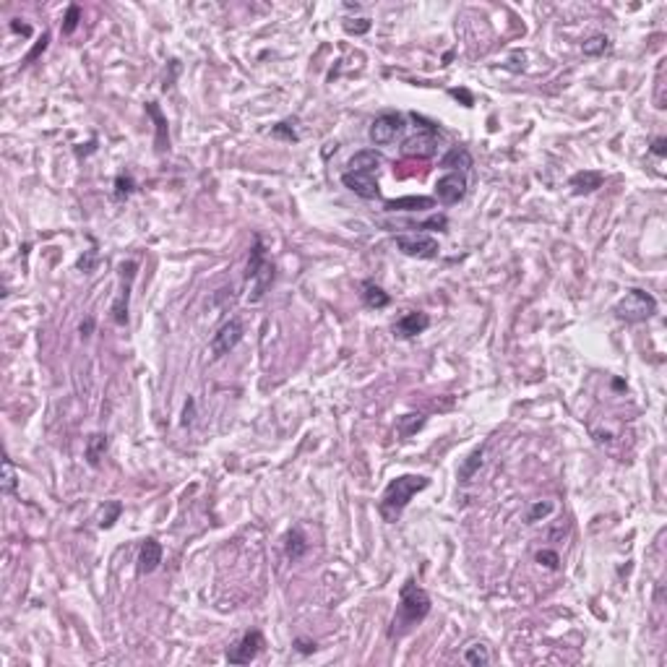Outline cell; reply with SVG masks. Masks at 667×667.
<instances>
[{"mask_svg": "<svg viewBox=\"0 0 667 667\" xmlns=\"http://www.w3.org/2000/svg\"><path fill=\"white\" fill-rule=\"evenodd\" d=\"M430 594L422 587H417L412 579L404 581V587L399 592V605H396V613L391 618V626H389V639L396 642V639H404L407 633H412L430 615Z\"/></svg>", "mask_w": 667, "mask_h": 667, "instance_id": "obj_1", "label": "cell"}, {"mask_svg": "<svg viewBox=\"0 0 667 667\" xmlns=\"http://www.w3.org/2000/svg\"><path fill=\"white\" fill-rule=\"evenodd\" d=\"M428 485H430V480L422 477V474H399V477H394V480L386 485L381 501H378L381 519L386 524H396V521L402 519L404 508L409 506V501L417 493H422Z\"/></svg>", "mask_w": 667, "mask_h": 667, "instance_id": "obj_2", "label": "cell"}, {"mask_svg": "<svg viewBox=\"0 0 667 667\" xmlns=\"http://www.w3.org/2000/svg\"><path fill=\"white\" fill-rule=\"evenodd\" d=\"M613 313H615V318H620V321H626V323H644L657 313V300H655V295H649L646 289L633 287V289H628V292L615 303Z\"/></svg>", "mask_w": 667, "mask_h": 667, "instance_id": "obj_3", "label": "cell"}, {"mask_svg": "<svg viewBox=\"0 0 667 667\" xmlns=\"http://www.w3.org/2000/svg\"><path fill=\"white\" fill-rule=\"evenodd\" d=\"M245 279L248 282H256L250 303H259L261 297H263V292H266V287L274 282V266L266 261V250H263V243H261L259 235L253 240V250H250V259H248Z\"/></svg>", "mask_w": 667, "mask_h": 667, "instance_id": "obj_4", "label": "cell"}, {"mask_svg": "<svg viewBox=\"0 0 667 667\" xmlns=\"http://www.w3.org/2000/svg\"><path fill=\"white\" fill-rule=\"evenodd\" d=\"M138 263L136 261H123L120 263V292L115 297L110 308V316L115 326H128V308H131V287H133V279H136Z\"/></svg>", "mask_w": 667, "mask_h": 667, "instance_id": "obj_5", "label": "cell"}, {"mask_svg": "<svg viewBox=\"0 0 667 667\" xmlns=\"http://www.w3.org/2000/svg\"><path fill=\"white\" fill-rule=\"evenodd\" d=\"M396 248L409 256V259H420V261H430L441 253V245L433 235H425V232H415V235H396L394 237Z\"/></svg>", "mask_w": 667, "mask_h": 667, "instance_id": "obj_6", "label": "cell"}, {"mask_svg": "<svg viewBox=\"0 0 667 667\" xmlns=\"http://www.w3.org/2000/svg\"><path fill=\"white\" fill-rule=\"evenodd\" d=\"M243 334H245V326H243V321H240V318H230L227 323H222V326H219V331L214 334V336H211V342H209L211 358L219 360V358H224V355H230V352L240 345Z\"/></svg>", "mask_w": 667, "mask_h": 667, "instance_id": "obj_7", "label": "cell"}, {"mask_svg": "<svg viewBox=\"0 0 667 667\" xmlns=\"http://www.w3.org/2000/svg\"><path fill=\"white\" fill-rule=\"evenodd\" d=\"M402 131H404V118L399 112H381L371 123L368 133H371V141L375 146H389L402 136Z\"/></svg>", "mask_w": 667, "mask_h": 667, "instance_id": "obj_8", "label": "cell"}, {"mask_svg": "<svg viewBox=\"0 0 667 667\" xmlns=\"http://www.w3.org/2000/svg\"><path fill=\"white\" fill-rule=\"evenodd\" d=\"M263 649V633L261 631H248L243 639L227 649V662L230 665H250Z\"/></svg>", "mask_w": 667, "mask_h": 667, "instance_id": "obj_9", "label": "cell"}, {"mask_svg": "<svg viewBox=\"0 0 667 667\" xmlns=\"http://www.w3.org/2000/svg\"><path fill=\"white\" fill-rule=\"evenodd\" d=\"M464 196H467V175L446 173L444 177H438V183H435V198L444 206H454Z\"/></svg>", "mask_w": 667, "mask_h": 667, "instance_id": "obj_10", "label": "cell"}, {"mask_svg": "<svg viewBox=\"0 0 667 667\" xmlns=\"http://www.w3.org/2000/svg\"><path fill=\"white\" fill-rule=\"evenodd\" d=\"M342 183H345V188H349L355 196L365 198V201H373V198L381 196V188H378V180H375V175L373 173H352V170H347V173L342 175Z\"/></svg>", "mask_w": 667, "mask_h": 667, "instance_id": "obj_11", "label": "cell"}, {"mask_svg": "<svg viewBox=\"0 0 667 667\" xmlns=\"http://www.w3.org/2000/svg\"><path fill=\"white\" fill-rule=\"evenodd\" d=\"M438 149V131H417L415 136H409L404 144H402V151L407 157H433Z\"/></svg>", "mask_w": 667, "mask_h": 667, "instance_id": "obj_12", "label": "cell"}, {"mask_svg": "<svg viewBox=\"0 0 667 667\" xmlns=\"http://www.w3.org/2000/svg\"><path fill=\"white\" fill-rule=\"evenodd\" d=\"M428 326H430L428 313H420V310H407V313H404V316L394 323V336H396V339H412V336H417V334L428 331Z\"/></svg>", "mask_w": 667, "mask_h": 667, "instance_id": "obj_13", "label": "cell"}, {"mask_svg": "<svg viewBox=\"0 0 667 667\" xmlns=\"http://www.w3.org/2000/svg\"><path fill=\"white\" fill-rule=\"evenodd\" d=\"M162 543L160 540H154V537H146L144 543H141V550H138V566L136 571L141 573V576H146V573H154V571L160 569L162 563Z\"/></svg>", "mask_w": 667, "mask_h": 667, "instance_id": "obj_14", "label": "cell"}, {"mask_svg": "<svg viewBox=\"0 0 667 667\" xmlns=\"http://www.w3.org/2000/svg\"><path fill=\"white\" fill-rule=\"evenodd\" d=\"M602 180H605V175L600 173V170H581V173L571 175V188H573V193L576 196H581V193H594L597 188L602 186Z\"/></svg>", "mask_w": 667, "mask_h": 667, "instance_id": "obj_15", "label": "cell"}, {"mask_svg": "<svg viewBox=\"0 0 667 667\" xmlns=\"http://www.w3.org/2000/svg\"><path fill=\"white\" fill-rule=\"evenodd\" d=\"M383 164V157L375 151V149H362V151H358L352 160H349V170L352 173H378V167Z\"/></svg>", "mask_w": 667, "mask_h": 667, "instance_id": "obj_16", "label": "cell"}, {"mask_svg": "<svg viewBox=\"0 0 667 667\" xmlns=\"http://www.w3.org/2000/svg\"><path fill=\"white\" fill-rule=\"evenodd\" d=\"M472 164H474V162H472V154L464 146H454L444 160H441V167H444V170H448V173H461V175L470 173Z\"/></svg>", "mask_w": 667, "mask_h": 667, "instance_id": "obj_17", "label": "cell"}, {"mask_svg": "<svg viewBox=\"0 0 667 667\" xmlns=\"http://www.w3.org/2000/svg\"><path fill=\"white\" fill-rule=\"evenodd\" d=\"M435 206V198L428 196H404L386 201V211H425Z\"/></svg>", "mask_w": 667, "mask_h": 667, "instance_id": "obj_18", "label": "cell"}, {"mask_svg": "<svg viewBox=\"0 0 667 667\" xmlns=\"http://www.w3.org/2000/svg\"><path fill=\"white\" fill-rule=\"evenodd\" d=\"M360 295H362V303L373 310H383L391 305V295L383 287L375 285V282H362V292Z\"/></svg>", "mask_w": 667, "mask_h": 667, "instance_id": "obj_19", "label": "cell"}, {"mask_svg": "<svg viewBox=\"0 0 667 667\" xmlns=\"http://www.w3.org/2000/svg\"><path fill=\"white\" fill-rule=\"evenodd\" d=\"M305 553H308V537L303 534L300 527H295L285 540V556L289 558V560H300Z\"/></svg>", "mask_w": 667, "mask_h": 667, "instance_id": "obj_20", "label": "cell"}, {"mask_svg": "<svg viewBox=\"0 0 667 667\" xmlns=\"http://www.w3.org/2000/svg\"><path fill=\"white\" fill-rule=\"evenodd\" d=\"M482 457H485V446H477L470 457L459 464V472H457L459 482H472V477H474L477 470L482 467Z\"/></svg>", "mask_w": 667, "mask_h": 667, "instance_id": "obj_21", "label": "cell"}, {"mask_svg": "<svg viewBox=\"0 0 667 667\" xmlns=\"http://www.w3.org/2000/svg\"><path fill=\"white\" fill-rule=\"evenodd\" d=\"M107 446H110V438H107V433H94V435H89V441H87V461L91 464V467H99V461H102V457H105Z\"/></svg>", "mask_w": 667, "mask_h": 667, "instance_id": "obj_22", "label": "cell"}, {"mask_svg": "<svg viewBox=\"0 0 667 667\" xmlns=\"http://www.w3.org/2000/svg\"><path fill=\"white\" fill-rule=\"evenodd\" d=\"M146 112L151 115V118H154V123H157V149H160V151L170 149V136H167V120H164L162 110L157 107V102H149V105H146Z\"/></svg>", "mask_w": 667, "mask_h": 667, "instance_id": "obj_23", "label": "cell"}, {"mask_svg": "<svg viewBox=\"0 0 667 667\" xmlns=\"http://www.w3.org/2000/svg\"><path fill=\"white\" fill-rule=\"evenodd\" d=\"M120 514H123V503H120V501H107V503L102 506V511H99L97 527L99 529H110L112 524L120 519Z\"/></svg>", "mask_w": 667, "mask_h": 667, "instance_id": "obj_24", "label": "cell"}, {"mask_svg": "<svg viewBox=\"0 0 667 667\" xmlns=\"http://www.w3.org/2000/svg\"><path fill=\"white\" fill-rule=\"evenodd\" d=\"M464 662L472 667H482V665H490V652H488V646L480 642L470 644L467 649H464Z\"/></svg>", "mask_w": 667, "mask_h": 667, "instance_id": "obj_25", "label": "cell"}, {"mask_svg": "<svg viewBox=\"0 0 667 667\" xmlns=\"http://www.w3.org/2000/svg\"><path fill=\"white\" fill-rule=\"evenodd\" d=\"M581 50H584V55H589V58H600V55H605L607 50H610V37H605V34H594V37H589L584 45H581Z\"/></svg>", "mask_w": 667, "mask_h": 667, "instance_id": "obj_26", "label": "cell"}, {"mask_svg": "<svg viewBox=\"0 0 667 667\" xmlns=\"http://www.w3.org/2000/svg\"><path fill=\"white\" fill-rule=\"evenodd\" d=\"M78 24H81V6H76V3H71L68 6V11H65V19H63V34L65 37H71L76 29H78Z\"/></svg>", "mask_w": 667, "mask_h": 667, "instance_id": "obj_27", "label": "cell"}, {"mask_svg": "<svg viewBox=\"0 0 667 667\" xmlns=\"http://www.w3.org/2000/svg\"><path fill=\"white\" fill-rule=\"evenodd\" d=\"M425 425V415H404L399 417V433L402 435H415Z\"/></svg>", "mask_w": 667, "mask_h": 667, "instance_id": "obj_28", "label": "cell"}, {"mask_svg": "<svg viewBox=\"0 0 667 667\" xmlns=\"http://www.w3.org/2000/svg\"><path fill=\"white\" fill-rule=\"evenodd\" d=\"M133 190H136V180L131 175H118L115 177V198L118 201H125Z\"/></svg>", "mask_w": 667, "mask_h": 667, "instance_id": "obj_29", "label": "cell"}, {"mask_svg": "<svg viewBox=\"0 0 667 667\" xmlns=\"http://www.w3.org/2000/svg\"><path fill=\"white\" fill-rule=\"evenodd\" d=\"M16 470H13V461L11 459H6L3 461V493L6 495H13L16 493Z\"/></svg>", "mask_w": 667, "mask_h": 667, "instance_id": "obj_30", "label": "cell"}, {"mask_svg": "<svg viewBox=\"0 0 667 667\" xmlns=\"http://www.w3.org/2000/svg\"><path fill=\"white\" fill-rule=\"evenodd\" d=\"M534 558H537V563L545 566V569H550V571L560 569V558H558L556 550H537V556Z\"/></svg>", "mask_w": 667, "mask_h": 667, "instance_id": "obj_31", "label": "cell"}, {"mask_svg": "<svg viewBox=\"0 0 667 667\" xmlns=\"http://www.w3.org/2000/svg\"><path fill=\"white\" fill-rule=\"evenodd\" d=\"M97 259H99V253H97V248H89L87 253L78 259V272H84V274H91L94 272V266H97Z\"/></svg>", "mask_w": 667, "mask_h": 667, "instance_id": "obj_32", "label": "cell"}, {"mask_svg": "<svg viewBox=\"0 0 667 667\" xmlns=\"http://www.w3.org/2000/svg\"><path fill=\"white\" fill-rule=\"evenodd\" d=\"M547 514H553V503H550V501H537V503L532 506L527 521H529V524H534L537 519H545Z\"/></svg>", "mask_w": 667, "mask_h": 667, "instance_id": "obj_33", "label": "cell"}, {"mask_svg": "<svg viewBox=\"0 0 667 667\" xmlns=\"http://www.w3.org/2000/svg\"><path fill=\"white\" fill-rule=\"evenodd\" d=\"M272 136L285 138V141H300V136H297V131L292 128V123H289V120H285V123H279V125H274V128H272Z\"/></svg>", "mask_w": 667, "mask_h": 667, "instance_id": "obj_34", "label": "cell"}, {"mask_svg": "<svg viewBox=\"0 0 667 667\" xmlns=\"http://www.w3.org/2000/svg\"><path fill=\"white\" fill-rule=\"evenodd\" d=\"M371 19H349V21H345V32L347 34H365V32H371Z\"/></svg>", "mask_w": 667, "mask_h": 667, "instance_id": "obj_35", "label": "cell"}, {"mask_svg": "<svg viewBox=\"0 0 667 667\" xmlns=\"http://www.w3.org/2000/svg\"><path fill=\"white\" fill-rule=\"evenodd\" d=\"M47 42H50V34H47V32H45V34L39 37L37 45H34V50H32V52H29V55H26V58H24V63H34V61H37L39 55H42V52L47 50Z\"/></svg>", "mask_w": 667, "mask_h": 667, "instance_id": "obj_36", "label": "cell"}, {"mask_svg": "<svg viewBox=\"0 0 667 667\" xmlns=\"http://www.w3.org/2000/svg\"><path fill=\"white\" fill-rule=\"evenodd\" d=\"M292 646H295L300 655H313L318 646H316V642H310V639H303V636H297L295 642H292Z\"/></svg>", "mask_w": 667, "mask_h": 667, "instance_id": "obj_37", "label": "cell"}, {"mask_svg": "<svg viewBox=\"0 0 667 667\" xmlns=\"http://www.w3.org/2000/svg\"><path fill=\"white\" fill-rule=\"evenodd\" d=\"M649 151H652L655 157H659V160H662V157L667 154V141H665V138H655V141H652V146H649Z\"/></svg>", "mask_w": 667, "mask_h": 667, "instance_id": "obj_38", "label": "cell"}, {"mask_svg": "<svg viewBox=\"0 0 667 667\" xmlns=\"http://www.w3.org/2000/svg\"><path fill=\"white\" fill-rule=\"evenodd\" d=\"M451 97H457L464 102V107H472L474 105V99H472V94L467 91V89H451Z\"/></svg>", "mask_w": 667, "mask_h": 667, "instance_id": "obj_39", "label": "cell"}, {"mask_svg": "<svg viewBox=\"0 0 667 667\" xmlns=\"http://www.w3.org/2000/svg\"><path fill=\"white\" fill-rule=\"evenodd\" d=\"M78 331H81V339H89L91 336V331H94V318L89 316V318H84L81 321V326H78Z\"/></svg>", "mask_w": 667, "mask_h": 667, "instance_id": "obj_40", "label": "cell"}, {"mask_svg": "<svg viewBox=\"0 0 667 667\" xmlns=\"http://www.w3.org/2000/svg\"><path fill=\"white\" fill-rule=\"evenodd\" d=\"M11 32H16V34H24V37H29V34H32V26H29V24H21L19 19H13V21H11Z\"/></svg>", "mask_w": 667, "mask_h": 667, "instance_id": "obj_41", "label": "cell"}, {"mask_svg": "<svg viewBox=\"0 0 667 667\" xmlns=\"http://www.w3.org/2000/svg\"><path fill=\"white\" fill-rule=\"evenodd\" d=\"M193 407H196V402H193V399H188L186 412H183V425H190V422H193Z\"/></svg>", "mask_w": 667, "mask_h": 667, "instance_id": "obj_42", "label": "cell"}]
</instances>
